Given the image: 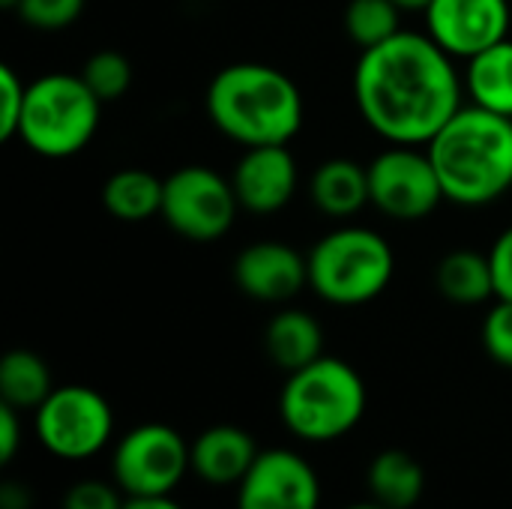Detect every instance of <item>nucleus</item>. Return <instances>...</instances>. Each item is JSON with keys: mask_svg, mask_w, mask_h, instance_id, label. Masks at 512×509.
<instances>
[{"mask_svg": "<svg viewBox=\"0 0 512 509\" xmlns=\"http://www.w3.org/2000/svg\"><path fill=\"white\" fill-rule=\"evenodd\" d=\"M258 456L261 450L246 429L219 423L192 441V474L210 486H240Z\"/></svg>", "mask_w": 512, "mask_h": 509, "instance_id": "nucleus-15", "label": "nucleus"}, {"mask_svg": "<svg viewBox=\"0 0 512 509\" xmlns=\"http://www.w3.org/2000/svg\"><path fill=\"white\" fill-rule=\"evenodd\" d=\"M192 471V444L168 423H141L129 429L111 456L114 483L126 498L171 495Z\"/></svg>", "mask_w": 512, "mask_h": 509, "instance_id": "nucleus-9", "label": "nucleus"}, {"mask_svg": "<svg viewBox=\"0 0 512 509\" xmlns=\"http://www.w3.org/2000/svg\"><path fill=\"white\" fill-rule=\"evenodd\" d=\"M435 285L444 300L456 306H480L495 297V276L489 264V252L480 255L474 249L447 252L438 261Z\"/></svg>", "mask_w": 512, "mask_h": 509, "instance_id": "nucleus-20", "label": "nucleus"}, {"mask_svg": "<svg viewBox=\"0 0 512 509\" xmlns=\"http://www.w3.org/2000/svg\"><path fill=\"white\" fill-rule=\"evenodd\" d=\"M402 12H426L432 0H393Z\"/></svg>", "mask_w": 512, "mask_h": 509, "instance_id": "nucleus-32", "label": "nucleus"}, {"mask_svg": "<svg viewBox=\"0 0 512 509\" xmlns=\"http://www.w3.org/2000/svg\"><path fill=\"white\" fill-rule=\"evenodd\" d=\"M369 201L396 222H420L432 216L444 198L429 150L414 144H390L369 162Z\"/></svg>", "mask_w": 512, "mask_h": 509, "instance_id": "nucleus-10", "label": "nucleus"}, {"mask_svg": "<svg viewBox=\"0 0 512 509\" xmlns=\"http://www.w3.org/2000/svg\"><path fill=\"white\" fill-rule=\"evenodd\" d=\"M366 405L369 396L363 375L339 357H318L291 372L279 393V417L285 429L309 444L339 441L354 432L366 417Z\"/></svg>", "mask_w": 512, "mask_h": 509, "instance_id": "nucleus-4", "label": "nucleus"}, {"mask_svg": "<svg viewBox=\"0 0 512 509\" xmlns=\"http://www.w3.org/2000/svg\"><path fill=\"white\" fill-rule=\"evenodd\" d=\"M465 96L471 105L512 117V39L465 60Z\"/></svg>", "mask_w": 512, "mask_h": 509, "instance_id": "nucleus-18", "label": "nucleus"}, {"mask_svg": "<svg viewBox=\"0 0 512 509\" xmlns=\"http://www.w3.org/2000/svg\"><path fill=\"white\" fill-rule=\"evenodd\" d=\"M204 108L210 123L240 147L291 144L306 117L294 78L255 60L219 69L207 84Z\"/></svg>", "mask_w": 512, "mask_h": 509, "instance_id": "nucleus-2", "label": "nucleus"}, {"mask_svg": "<svg viewBox=\"0 0 512 509\" xmlns=\"http://www.w3.org/2000/svg\"><path fill=\"white\" fill-rule=\"evenodd\" d=\"M300 183V168L288 144L246 147L231 171V186L243 210L267 216L291 204Z\"/></svg>", "mask_w": 512, "mask_h": 509, "instance_id": "nucleus-14", "label": "nucleus"}, {"mask_svg": "<svg viewBox=\"0 0 512 509\" xmlns=\"http://www.w3.org/2000/svg\"><path fill=\"white\" fill-rule=\"evenodd\" d=\"M402 9L393 0H348L345 6V33L366 51L393 39L402 27Z\"/></svg>", "mask_w": 512, "mask_h": 509, "instance_id": "nucleus-23", "label": "nucleus"}, {"mask_svg": "<svg viewBox=\"0 0 512 509\" xmlns=\"http://www.w3.org/2000/svg\"><path fill=\"white\" fill-rule=\"evenodd\" d=\"M231 276L249 300L279 306L309 285V261L282 240H258L234 258Z\"/></svg>", "mask_w": 512, "mask_h": 509, "instance_id": "nucleus-13", "label": "nucleus"}, {"mask_svg": "<svg viewBox=\"0 0 512 509\" xmlns=\"http://www.w3.org/2000/svg\"><path fill=\"white\" fill-rule=\"evenodd\" d=\"M483 348L498 366L512 369V300H498L489 309L483 321Z\"/></svg>", "mask_w": 512, "mask_h": 509, "instance_id": "nucleus-26", "label": "nucleus"}, {"mask_svg": "<svg viewBox=\"0 0 512 509\" xmlns=\"http://www.w3.org/2000/svg\"><path fill=\"white\" fill-rule=\"evenodd\" d=\"M165 180L144 168H120L102 186V207L120 222H147L162 213Z\"/></svg>", "mask_w": 512, "mask_h": 509, "instance_id": "nucleus-21", "label": "nucleus"}, {"mask_svg": "<svg viewBox=\"0 0 512 509\" xmlns=\"http://www.w3.org/2000/svg\"><path fill=\"white\" fill-rule=\"evenodd\" d=\"M123 509H183L171 495H150V498H126Z\"/></svg>", "mask_w": 512, "mask_h": 509, "instance_id": "nucleus-31", "label": "nucleus"}, {"mask_svg": "<svg viewBox=\"0 0 512 509\" xmlns=\"http://www.w3.org/2000/svg\"><path fill=\"white\" fill-rule=\"evenodd\" d=\"M33 435L51 456L84 462L108 447L114 435V411L93 387H54V393L33 411Z\"/></svg>", "mask_w": 512, "mask_h": 509, "instance_id": "nucleus-7", "label": "nucleus"}, {"mask_svg": "<svg viewBox=\"0 0 512 509\" xmlns=\"http://www.w3.org/2000/svg\"><path fill=\"white\" fill-rule=\"evenodd\" d=\"M21 450V411L0 402V465H9Z\"/></svg>", "mask_w": 512, "mask_h": 509, "instance_id": "nucleus-30", "label": "nucleus"}, {"mask_svg": "<svg viewBox=\"0 0 512 509\" xmlns=\"http://www.w3.org/2000/svg\"><path fill=\"white\" fill-rule=\"evenodd\" d=\"M126 495L117 483L81 480L66 489L60 509H123Z\"/></svg>", "mask_w": 512, "mask_h": 509, "instance_id": "nucleus-28", "label": "nucleus"}, {"mask_svg": "<svg viewBox=\"0 0 512 509\" xmlns=\"http://www.w3.org/2000/svg\"><path fill=\"white\" fill-rule=\"evenodd\" d=\"M81 78L87 81V87L102 102H117L132 87V63L126 60V54L105 48V51H96L84 60Z\"/></svg>", "mask_w": 512, "mask_h": 509, "instance_id": "nucleus-24", "label": "nucleus"}, {"mask_svg": "<svg viewBox=\"0 0 512 509\" xmlns=\"http://www.w3.org/2000/svg\"><path fill=\"white\" fill-rule=\"evenodd\" d=\"M102 99L81 75L48 72L27 81L18 138L42 159L78 156L99 132Z\"/></svg>", "mask_w": 512, "mask_h": 509, "instance_id": "nucleus-6", "label": "nucleus"}, {"mask_svg": "<svg viewBox=\"0 0 512 509\" xmlns=\"http://www.w3.org/2000/svg\"><path fill=\"white\" fill-rule=\"evenodd\" d=\"M0 6H3V9H15V6H18V0H0Z\"/></svg>", "mask_w": 512, "mask_h": 509, "instance_id": "nucleus-34", "label": "nucleus"}, {"mask_svg": "<svg viewBox=\"0 0 512 509\" xmlns=\"http://www.w3.org/2000/svg\"><path fill=\"white\" fill-rule=\"evenodd\" d=\"M312 204L330 219H351L369 201V165L336 156L315 168L309 180Z\"/></svg>", "mask_w": 512, "mask_h": 509, "instance_id": "nucleus-16", "label": "nucleus"}, {"mask_svg": "<svg viewBox=\"0 0 512 509\" xmlns=\"http://www.w3.org/2000/svg\"><path fill=\"white\" fill-rule=\"evenodd\" d=\"M489 264L495 276V300H512V225L492 243Z\"/></svg>", "mask_w": 512, "mask_h": 509, "instance_id": "nucleus-29", "label": "nucleus"}, {"mask_svg": "<svg viewBox=\"0 0 512 509\" xmlns=\"http://www.w3.org/2000/svg\"><path fill=\"white\" fill-rule=\"evenodd\" d=\"M84 6L87 0H18L15 15L33 30L57 33L72 27L81 18Z\"/></svg>", "mask_w": 512, "mask_h": 509, "instance_id": "nucleus-25", "label": "nucleus"}, {"mask_svg": "<svg viewBox=\"0 0 512 509\" xmlns=\"http://www.w3.org/2000/svg\"><path fill=\"white\" fill-rule=\"evenodd\" d=\"M369 495L387 509H411L420 504L426 492V471L423 465L405 450H384L372 459L369 474Z\"/></svg>", "mask_w": 512, "mask_h": 509, "instance_id": "nucleus-19", "label": "nucleus"}, {"mask_svg": "<svg viewBox=\"0 0 512 509\" xmlns=\"http://www.w3.org/2000/svg\"><path fill=\"white\" fill-rule=\"evenodd\" d=\"M444 198L486 207L512 189V117L462 105L426 144Z\"/></svg>", "mask_w": 512, "mask_h": 509, "instance_id": "nucleus-3", "label": "nucleus"}, {"mask_svg": "<svg viewBox=\"0 0 512 509\" xmlns=\"http://www.w3.org/2000/svg\"><path fill=\"white\" fill-rule=\"evenodd\" d=\"M345 509H387V507H381L378 501H363V504H351V507H345Z\"/></svg>", "mask_w": 512, "mask_h": 509, "instance_id": "nucleus-33", "label": "nucleus"}, {"mask_svg": "<svg viewBox=\"0 0 512 509\" xmlns=\"http://www.w3.org/2000/svg\"><path fill=\"white\" fill-rule=\"evenodd\" d=\"M264 351L282 372H297L324 357V330L303 309H282L264 330Z\"/></svg>", "mask_w": 512, "mask_h": 509, "instance_id": "nucleus-17", "label": "nucleus"}, {"mask_svg": "<svg viewBox=\"0 0 512 509\" xmlns=\"http://www.w3.org/2000/svg\"><path fill=\"white\" fill-rule=\"evenodd\" d=\"M237 489V509L321 507V480L294 450H264Z\"/></svg>", "mask_w": 512, "mask_h": 509, "instance_id": "nucleus-12", "label": "nucleus"}, {"mask_svg": "<svg viewBox=\"0 0 512 509\" xmlns=\"http://www.w3.org/2000/svg\"><path fill=\"white\" fill-rule=\"evenodd\" d=\"M237 210L243 207L231 177H222L207 165H183L165 177L159 216L174 234L192 243H213L225 237L237 219Z\"/></svg>", "mask_w": 512, "mask_h": 509, "instance_id": "nucleus-8", "label": "nucleus"}, {"mask_svg": "<svg viewBox=\"0 0 512 509\" xmlns=\"http://www.w3.org/2000/svg\"><path fill=\"white\" fill-rule=\"evenodd\" d=\"M354 102L366 126L387 144L426 147L465 105V81L456 60L429 33L399 30L360 51Z\"/></svg>", "mask_w": 512, "mask_h": 509, "instance_id": "nucleus-1", "label": "nucleus"}, {"mask_svg": "<svg viewBox=\"0 0 512 509\" xmlns=\"http://www.w3.org/2000/svg\"><path fill=\"white\" fill-rule=\"evenodd\" d=\"M309 261V288L330 306H366L378 300L396 273V255L384 234L363 225H342L324 234Z\"/></svg>", "mask_w": 512, "mask_h": 509, "instance_id": "nucleus-5", "label": "nucleus"}, {"mask_svg": "<svg viewBox=\"0 0 512 509\" xmlns=\"http://www.w3.org/2000/svg\"><path fill=\"white\" fill-rule=\"evenodd\" d=\"M24 99H27V81L12 66H0V138L3 141L18 138Z\"/></svg>", "mask_w": 512, "mask_h": 509, "instance_id": "nucleus-27", "label": "nucleus"}, {"mask_svg": "<svg viewBox=\"0 0 512 509\" xmlns=\"http://www.w3.org/2000/svg\"><path fill=\"white\" fill-rule=\"evenodd\" d=\"M54 393L48 363L27 348H15L0 360V402L15 411H36Z\"/></svg>", "mask_w": 512, "mask_h": 509, "instance_id": "nucleus-22", "label": "nucleus"}, {"mask_svg": "<svg viewBox=\"0 0 512 509\" xmlns=\"http://www.w3.org/2000/svg\"><path fill=\"white\" fill-rule=\"evenodd\" d=\"M423 15L426 33L453 60H471L510 39V0H432Z\"/></svg>", "mask_w": 512, "mask_h": 509, "instance_id": "nucleus-11", "label": "nucleus"}]
</instances>
